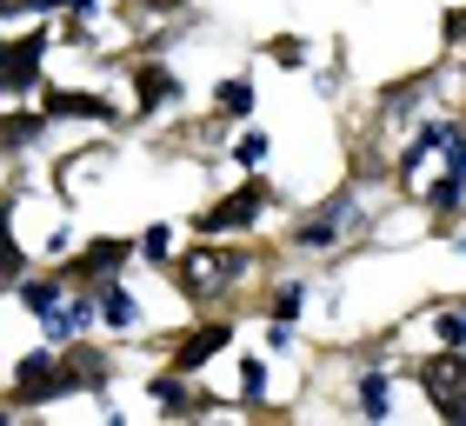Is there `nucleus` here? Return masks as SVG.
I'll list each match as a JSON object with an SVG mask.
<instances>
[{
	"label": "nucleus",
	"instance_id": "f03ea898",
	"mask_svg": "<svg viewBox=\"0 0 466 426\" xmlns=\"http://www.w3.org/2000/svg\"><path fill=\"white\" fill-rule=\"evenodd\" d=\"M420 387H427V400H433L447 420H466V360H460L453 347L420 367Z\"/></svg>",
	"mask_w": 466,
	"mask_h": 426
},
{
	"label": "nucleus",
	"instance_id": "4be33fe9",
	"mask_svg": "<svg viewBox=\"0 0 466 426\" xmlns=\"http://www.w3.org/2000/svg\"><path fill=\"white\" fill-rule=\"evenodd\" d=\"M54 7H74V14H87L94 0H27V14H54Z\"/></svg>",
	"mask_w": 466,
	"mask_h": 426
},
{
	"label": "nucleus",
	"instance_id": "9d476101",
	"mask_svg": "<svg viewBox=\"0 0 466 426\" xmlns=\"http://www.w3.org/2000/svg\"><path fill=\"white\" fill-rule=\"evenodd\" d=\"M87 327V300H54L47 307V340H80Z\"/></svg>",
	"mask_w": 466,
	"mask_h": 426
},
{
	"label": "nucleus",
	"instance_id": "dca6fc26",
	"mask_svg": "<svg viewBox=\"0 0 466 426\" xmlns=\"http://www.w3.org/2000/svg\"><path fill=\"white\" fill-rule=\"evenodd\" d=\"M100 313H107V327H134V320H140V307H134V293H120V287H107V300H100Z\"/></svg>",
	"mask_w": 466,
	"mask_h": 426
},
{
	"label": "nucleus",
	"instance_id": "f3484780",
	"mask_svg": "<svg viewBox=\"0 0 466 426\" xmlns=\"http://www.w3.org/2000/svg\"><path fill=\"white\" fill-rule=\"evenodd\" d=\"M433 333H440V347H460V340H466V300L460 307H440L433 313Z\"/></svg>",
	"mask_w": 466,
	"mask_h": 426
},
{
	"label": "nucleus",
	"instance_id": "a211bd4d",
	"mask_svg": "<svg viewBox=\"0 0 466 426\" xmlns=\"http://www.w3.org/2000/svg\"><path fill=\"white\" fill-rule=\"evenodd\" d=\"M360 407H367L373 420L387 413V373H367V380H360Z\"/></svg>",
	"mask_w": 466,
	"mask_h": 426
},
{
	"label": "nucleus",
	"instance_id": "0eeeda50",
	"mask_svg": "<svg viewBox=\"0 0 466 426\" xmlns=\"http://www.w3.org/2000/svg\"><path fill=\"white\" fill-rule=\"evenodd\" d=\"M107 360H100V353H87V347H67V353H60V393H100V387H107Z\"/></svg>",
	"mask_w": 466,
	"mask_h": 426
},
{
	"label": "nucleus",
	"instance_id": "423d86ee",
	"mask_svg": "<svg viewBox=\"0 0 466 426\" xmlns=\"http://www.w3.org/2000/svg\"><path fill=\"white\" fill-rule=\"evenodd\" d=\"M54 393H60V360L54 353H27L20 373H14V400L20 407H40V400H54Z\"/></svg>",
	"mask_w": 466,
	"mask_h": 426
},
{
	"label": "nucleus",
	"instance_id": "f257e3e1",
	"mask_svg": "<svg viewBox=\"0 0 466 426\" xmlns=\"http://www.w3.org/2000/svg\"><path fill=\"white\" fill-rule=\"evenodd\" d=\"M253 260L247 253H227V247H200V253H187V260H174L167 273H174V287L187 293V300H214V293H227L233 280H240Z\"/></svg>",
	"mask_w": 466,
	"mask_h": 426
},
{
	"label": "nucleus",
	"instance_id": "2eb2a0df",
	"mask_svg": "<svg viewBox=\"0 0 466 426\" xmlns=\"http://www.w3.org/2000/svg\"><path fill=\"white\" fill-rule=\"evenodd\" d=\"M114 260H127V240H100L80 253V273H114Z\"/></svg>",
	"mask_w": 466,
	"mask_h": 426
},
{
	"label": "nucleus",
	"instance_id": "aec40b11",
	"mask_svg": "<svg viewBox=\"0 0 466 426\" xmlns=\"http://www.w3.org/2000/svg\"><path fill=\"white\" fill-rule=\"evenodd\" d=\"M267 54L280 60V67H300V60H307V47H300V40H293V34H280V40H273Z\"/></svg>",
	"mask_w": 466,
	"mask_h": 426
},
{
	"label": "nucleus",
	"instance_id": "f8f14e48",
	"mask_svg": "<svg viewBox=\"0 0 466 426\" xmlns=\"http://www.w3.org/2000/svg\"><path fill=\"white\" fill-rule=\"evenodd\" d=\"M214 106H220L227 120L253 114V80H220V87H214Z\"/></svg>",
	"mask_w": 466,
	"mask_h": 426
},
{
	"label": "nucleus",
	"instance_id": "39448f33",
	"mask_svg": "<svg viewBox=\"0 0 466 426\" xmlns=\"http://www.w3.org/2000/svg\"><path fill=\"white\" fill-rule=\"evenodd\" d=\"M40 54H47V40H40V34L0 40V94H20L27 80H40Z\"/></svg>",
	"mask_w": 466,
	"mask_h": 426
},
{
	"label": "nucleus",
	"instance_id": "1a4fd4ad",
	"mask_svg": "<svg viewBox=\"0 0 466 426\" xmlns=\"http://www.w3.org/2000/svg\"><path fill=\"white\" fill-rule=\"evenodd\" d=\"M227 340H233V327H200V333H194V340H187V347H180L174 373H194V367H200L207 353H220V347H227Z\"/></svg>",
	"mask_w": 466,
	"mask_h": 426
},
{
	"label": "nucleus",
	"instance_id": "ddd939ff",
	"mask_svg": "<svg viewBox=\"0 0 466 426\" xmlns=\"http://www.w3.org/2000/svg\"><path fill=\"white\" fill-rule=\"evenodd\" d=\"M47 114H0V147H27Z\"/></svg>",
	"mask_w": 466,
	"mask_h": 426
},
{
	"label": "nucleus",
	"instance_id": "9b49d317",
	"mask_svg": "<svg viewBox=\"0 0 466 426\" xmlns=\"http://www.w3.org/2000/svg\"><path fill=\"white\" fill-rule=\"evenodd\" d=\"M20 267H27V260H20V240H14V220H7V200H0V287L20 280Z\"/></svg>",
	"mask_w": 466,
	"mask_h": 426
},
{
	"label": "nucleus",
	"instance_id": "4468645a",
	"mask_svg": "<svg viewBox=\"0 0 466 426\" xmlns=\"http://www.w3.org/2000/svg\"><path fill=\"white\" fill-rule=\"evenodd\" d=\"M134 87H140V106H160L167 94H174V74H167V67H140Z\"/></svg>",
	"mask_w": 466,
	"mask_h": 426
},
{
	"label": "nucleus",
	"instance_id": "5701e85b",
	"mask_svg": "<svg viewBox=\"0 0 466 426\" xmlns=\"http://www.w3.org/2000/svg\"><path fill=\"white\" fill-rule=\"evenodd\" d=\"M140 7H154V14H174V7H180V0H140Z\"/></svg>",
	"mask_w": 466,
	"mask_h": 426
},
{
	"label": "nucleus",
	"instance_id": "7ed1b4c3",
	"mask_svg": "<svg viewBox=\"0 0 466 426\" xmlns=\"http://www.w3.org/2000/svg\"><path fill=\"white\" fill-rule=\"evenodd\" d=\"M273 207V194H267V187H240V194H227V200H214V207H207L200 213V233H227V227H253V220H260V213Z\"/></svg>",
	"mask_w": 466,
	"mask_h": 426
},
{
	"label": "nucleus",
	"instance_id": "20e7f679",
	"mask_svg": "<svg viewBox=\"0 0 466 426\" xmlns=\"http://www.w3.org/2000/svg\"><path fill=\"white\" fill-rule=\"evenodd\" d=\"M353 227H360V207L340 194V200H327L320 213H313V220L293 227V240H300V247H333V240H347Z\"/></svg>",
	"mask_w": 466,
	"mask_h": 426
},
{
	"label": "nucleus",
	"instance_id": "6ab92c4d",
	"mask_svg": "<svg viewBox=\"0 0 466 426\" xmlns=\"http://www.w3.org/2000/svg\"><path fill=\"white\" fill-rule=\"evenodd\" d=\"M167 247H174V233H167V227H147V233H140V253H147V260H167Z\"/></svg>",
	"mask_w": 466,
	"mask_h": 426
},
{
	"label": "nucleus",
	"instance_id": "412c9836",
	"mask_svg": "<svg viewBox=\"0 0 466 426\" xmlns=\"http://www.w3.org/2000/svg\"><path fill=\"white\" fill-rule=\"evenodd\" d=\"M240 387H247V400L267 393V367H260V360H247V367H240Z\"/></svg>",
	"mask_w": 466,
	"mask_h": 426
},
{
	"label": "nucleus",
	"instance_id": "6e6552de",
	"mask_svg": "<svg viewBox=\"0 0 466 426\" xmlns=\"http://www.w3.org/2000/svg\"><path fill=\"white\" fill-rule=\"evenodd\" d=\"M114 106L100 94H74V87H54L47 94V120H107Z\"/></svg>",
	"mask_w": 466,
	"mask_h": 426
}]
</instances>
